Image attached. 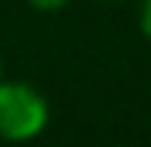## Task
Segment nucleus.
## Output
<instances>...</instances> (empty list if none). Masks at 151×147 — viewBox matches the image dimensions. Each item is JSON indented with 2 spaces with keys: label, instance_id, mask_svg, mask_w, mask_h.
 <instances>
[{
  "label": "nucleus",
  "instance_id": "nucleus-2",
  "mask_svg": "<svg viewBox=\"0 0 151 147\" xmlns=\"http://www.w3.org/2000/svg\"><path fill=\"white\" fill-rule=\"evenodd\" d=\"M34 10H44V13H54V10H64L70 0H27Z\"/></svg>",
  "mask_w": 151,
  "mask_h": 147
},
{
  "label": "nucleus",
  "instance_id": "nucleus-4",
  "mask_svg": "<svg viewBox=\"0 0 151 147\" xmlns=\"http://www.w3.org/2000/svg\"><path fill=\"white\" fill-rule=\"evenodd\" d=\"M0 80H4V60H0Z\"/></svg>",
  "mask_w": 151,
  "mask_h": 147
},
{
  "label": "nucleus",
  "instance_id": "nucleus-1",
  "mask_svg": "<svg viewBox=\"0 0 151 147\" xmlns=\"http://www.w3.org/2000/svg\"><path fill=\"white\" fill-rule=\"evenodd\" d=\"M50 120L47 97L27 80H0V141L27 144Z\"/></svg>",
  "mask_w": 151,
  "mask_h": 147
},
{
  "label": "nucleus",
  "instance_id": "nucleus-3",
  "mask_svg": "<svg viewBox=\"0 0 151 147\" xmlns=\"http://www.w3.org/2000/svg\"><path fill=\"white\" fill-rule=\"evenodd\" d=\"M138 20H141V30H145V37L151 40V0H141V13H138Z\"/></svg>",
  "mask_w": 151,
  "mask_h": 147
}]
</instances>
